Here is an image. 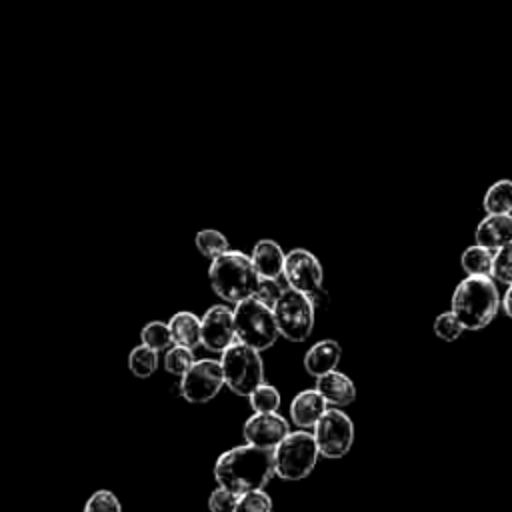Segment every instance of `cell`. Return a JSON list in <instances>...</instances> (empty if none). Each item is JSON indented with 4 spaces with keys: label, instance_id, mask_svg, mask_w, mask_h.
Masks as SVG:
<instances>
[{
    "label": "cell",
    "instance_id": "cell-1",
    "mask_svg": "<svg viewBox=\"0 0 512 512\" xmlns=\"http://www.w3.org/2000/svg\"><path fill=\"white\" fill-rule=\"evenodd\" d=\"M274 476L272 450H264L252 444L234 446L222 452L214 464V478L218 486L244 494L264 488Z\"/></svg>",
    "mask_w": 512,
    "mask_h": 512
},
{
    "label": "cell",
    "instance_id": "cell-2",
    "mask_svg": "<svg viewBox=\"0 0 512 512\" xmlns=\"http://www.w3.org/2000/svg\"><path fill=\"white\" fill-rule=\"evenodd\" d=\"M500 308V294L492 276H466L452 294V314L464 330L486 328Z\"/></svg>",
    "mask_w": 512,
    "mask_h": 512
},
{
    "label": "cell",
    "instance_id": "cell-3",
    "mask_svg": "<svg viewBox=\"0 0 512 512\" xmlns=\"http://www.w3.org/2000/svg\"><path fill=\"white\" fill-rule=\"evenodd\" d=\"M258 272L248 254L240 250H226L212 258L208 268V280L216 296L224 302H240L254 294L258 284Z\"/></svg>",
    "mask_w": 512,
    "mask_h": 512
},
{
    "label": "cell",
    "instance_id": "cell-4",
    "mask_svg": "<svg viewBox=\"0 0 512 512\" xmlns=\"http://www.w3.org/2000/svg\"><path fill=\"white\" fill-rule=\"evenodd\" d=\"M232 318L236 340L258 352L276 344V338L280 336L272 308L260 302L256 296L236 302Z\"/></svg>",
    "mask_w": 512,
    "mask_h": 512
},
{
    "label": "cell",
    "instance_id": "cell-5",
    "mask_svg": "<svg viewBox=\"0 0 512 512\" xmlns=\"http://www.w3.org/2000/svg\"><path fill=\"white\" fill-rule=\"evenodd\" d=\"M320 452L314 440V434L306 430L288 432L280 444L272 450L274 474L282 480H302L306 478L318 460Z\"/></svg>",
    "mask_w": 512,
    "mask_h": 512
},
{
    "label": "cell",
    "instance_id": "cell-6",
    "mask_svg": "<svg viewBox=\"0 0 512 512\" xmlns=\"http://www.w3.org/2000/svg\"><path fill=\"white\" fill-rule=\"evenodd\" d=\"M220 366L224 384L238 396H248L264 382V362L260 352L238 340L222 352Z\"/></svg>",
    "mask_w": 512,
    "mask_h": 512
},
{
    "label": "cell",
    "instance_id": "cell-7",
    "mask_svg": "<svg viewBox=\"0 0 512 512\" xmlns=\"http://www.w3.org/2000/svg\"><path fill=\"white\" fill-rule=\"evenodd\" d=\"M314 310V304L304 292L284 288L272 306L278 334L290 342H304L314 330Z\"/></svg>",
    "mask_w": 512,
    "mask_h": 512
},
{
    "label": "cell",
    "instance_id": "cell-8",
    "mask_svg": "<svg viewBox=\"0 0 512 512\" xmlns=\"http://www.w3.org/2000/svg\"><path fill=\"white\" fill-rule=\"evenodd\" d=\"M314 440L320 456L342 458L350 452L354 442V424L340 408H326L314 424Z\"/></svg>",
    "mask_w": 512,
    "mask_h": 512
},
{
    "label": "cell",
    "instance_id": "cell-9",
    "mask_svg": "<svg viewBox=\"0 0 512 512\" xmlns=\"http://www.w3.org/2000/svg\"><path fill=\"white\" fill-rule=\"evenodd\" d=\"M224 386V374L220 360L202 358L194 360V364L180 378V394L192 404H204L212 400Z\"/></svg>",
    "mask_w": 512,
    "mask_h": 512
},
{
    "label": "cell",
    "instance_id": "cell-10",
    "mask_svg": "<svg viewBox=\"0 0 512 512\" xmlns=\"http://www.w3.org/2000/svg\"><path fill=\"white\" fill-rule=\"evenodd\" d=\"M282 276L288 288L304 292L306 296L322 288V266L318 258L306 248H294L284 258Z\"/></svg>",
    "mask_w": 512,
    "mask_h": 512
},
{
    "label": "cell",
    "instance_id": "cell-11",
    "mask_svg": "<svg viewBox=\"0 0 512 512\" xmlns=\"http://www.w3.org/2000/svg\"><path fill=\"white\" fill-rule=\"evenodd\" d=\"M236 342L234 318L228 306H210L200 318V344L210 352H224Z\"/></svg>",
    "mask_w": 512,
    "mask_h": 512
},
{
    "label": "cell",
    "instance_id": "cell-12",
    "mask_svg": "<svg viewBox=\"0 0 512 512\" xmlns=\"http://www.w3.org/2000/svg\"><path fill=\"white\" fill-rule=\"evenodd\" d=\"M288 432V422L278 412H254L242 428L246 444L264 450H274Z\"/></svg>",
    "mask_w": 512,
    "mask_h": 512
},
{
    "label": "cell",
    "instance_id": "cell-13",
    "mask_svg": "<svg viewBox=\"0 0 512 512\" xmlns=\"http://www.w3.org/2000/svg\"><path fill=\"white\" fill-rule=\"evenodd\" d=\"M314 388L326 400V404L336 406V408H344V406L352 404L356 398L354 382L346 374L336 372V370L318 376Z\"/></svg>",
    "mask_w": 512,
    "mask_h": 512
},
{
    "label": "cell",
    "instance_id": "cell-14",
    "mask_svg": "<svg viewBox=\"0 0 512 512\" xmlns=\"http://www.w3.org/2000/svg\"><path fill=\"white\" fill-rule=\"evenodd\" d=\"M512 242V214H488L476 228V244L496 252Z\"/></svg>",
    "mask_w": 512,
    "mask_h": 512
},
{
    "label": "cell",
    "instance_id": "cell-15",
    "mask_svg": "<svg viewBox=\"0 0 512 512\" xmlns=\"http://www.w3.org/2000/svg\"><path fill=\"white\" fill-rule=\"evenodd\" d=\"M342 356V348L336 340L326 338V340H318L316 344H312L306 354H304V368L310 376L318 378L326 372L336 370L338 362Z\"/></svg>",
    "mask_w": 512,
    "mask_h": 512
},
{
    "label": "cell",
    "instance_id": "cell-16",
    "mask_svg": "<svg viewBox=\"0 0 512 512\" xmlns=\"http://www.w3.org/2000/svg\"><path fill=\"white\" fill-rule=\"evenodd\" d=\"M324 410H326V400L318 394L316 388L298 392L290 402V418L302 430L314 428V424L324 414Z\"/></svg>",
    "mask_w": 512,
    "mask_h": 512
},
{
    "label": "cell",
    "instance_id": "cell-17",
    "mask_svg": "<svg viewBox=\"0 0 512 512\" xmlns=\"http://www.w3.org/2000/svg\"><path fill=\"white\" fill-rule=\"evenodd\" d=\"M284 250L280 248V244H276L274 240H258L252 248L250 260L258 272V276L264 278H282V270H284Z\"/></svg>",
    "mask_w": 512,
    "mask_h": 512
},
{
    "label": "cell",
    "instance_id": "cell-18",
    "mask_svg": "<svg viewBox=\"0 0 512 512\" xmlns=\"http://www.w3.org/2000/svg\"><path fill=\"white\" fill-rule=\"evenodd\" d=\"M172 344L194 350L200 346V318L190 310H180L168 320Z\"/></svg>",
    "mask_w": 512,
    "mask_h": 512
},
{
    "label": "cell",
    "instance_id": "cell-19",
    "mask_svg": "<svg viewBox=\"0 0 512 512\" xmlns=\"http://www.w3.org/2000/svg\"><path fill=\"white\" fill-rule=\"evenodd\" d=\"M486 214H512V180L494 182L482 200Z\"/></svg>",
    "mask_w": 512,
    "mask_h": 512
},
{
    "label": "cell",
    "instance_id": "cell-20",
    "mask_svg": "<svg viewBox=\"0 0 512 512\" xmlns=\"http://www.w3.org/2000/svg\"><path fill=\"white\" fill-rule=\"evenodd\" d=\"M492 260H494V252L480 244L468 246L460 258L462 268L468 276H490Z\"/></svg>",
    "mask_w": 512,
    "mask_h": 512
},
{
    "label": "cell",
    "instance_id": "cell-21",
    "mask_svg": "<svg viewBox=\"0 0 512 512\" xmlns=\"http://www.w3.org/2000/svg\"><path fill=\"white\" fill-rule=\"evenodd\" d=\"M158 368V352L140 344L128 354V370L136 378H150Z\"/></svg>",
    "mask_w": 512,
    "mask_h": 512
},
{
    "label": "cell",
    "instance_id": "cell-22",
    "mask_svg": "<svg viewBox=\"0 0 512 512\" xmlns=\"http://www.w3.org/2000/svg\"><path fill=\"white\" fill-rule=\"evenodd\" d=\"M194 244L198 248V252L206 258H216L220 256L222 252H226L230 246H228V240L226 236L220 232V230H214V228H204L196 234L194 238Z\"/></svg>",
    "mask_w": 512,
    "mask_h": 512
},
{
    "label": "cell",
    "instance_id": "cell-23",
    "mask_svg": "<svg viewBox=\"0 0 512 512\" xmlns=\"http://www.w3.org/2000/svg\"><path fill=\"white\" fill-rule=\"evenodd\" d=\"M140 340L144 346L160 352L170 348L172 338H170V330H168V322L162 320H152L148 324H144L142 332H140Z\"/></svg>",
    "mask_w": 512,
    "mask_h": 512
},
{
    "label": "cell",
    "instance_id": "cell-24",
    "mask_svg": "<svg viewBox=\"0 0 512 512\" xmlns=\"http://www.w3.org/2000/svg\"><path fill=\"white\" fill-rule=\"evenodd\" d=\"M248 402L254 412H276L280 408V392L272 384L262 382L248 394Z\"/></svg>",
    "mask_w": 512,
    "mask_h": 512
},
{
    "label": "cell",
    "instance_id": "cell-25",
    "mask_svg": "<svg viewBox=\"0 0 512 512\" xmlns=\"http://www.w3.org/2000/svg\"><path fill=\"white\" fill-rule=\"evenodd\" d=\"M192 364H194V350L178 344H172L170 348H166V354H164L166 372L174 376H182Z\"/></svg>",
    "mask_w": 512,
    "mask_h": 512
},
{
    "label": "cell",
    "instance_id": "cell-26",
    "mask_svg": "<svg viewBox=\"0 0 512 512\" xmlns=\"http://www.w3.org/2000/svg\"><path fill=\"white\" fill-rule=\"evenodd\" d=\"M270 510H272V500L264 492V488L240 494L234 508V512H270Z\"/></svg>",
    "mask_w": 512,
    "mask_h": 512
},
{
    "label": "cell",
    "instance_id": "cell-27",
    "mask_svg": "<svg viewBox=\"0 0 512 512\" xmlns=\"http://www.w3.org/2000/svg\"><path fill=\"white\" fill-rule=\"evenodd\" d=\"M490 276L502 284H512V242L494 252Z\"/></svg>",
    "mask_w": 512,
    "mask_h": 512
},
{
    "label": "cell",
    "instance_id": "cell-28",
    "mask_svg": "<svg viewBox=\"0 0 512 512\" xmlns=\"http://www.w3.org/2000/svg\"><path fill=\"white\" fill-rule=\"evenodd\" d=\"M284 288H288L284 276L282 278H264L260 276L258 278V284H256V290L252 296H256L260 302H264L266 306H274V302L280 298V294L284 292Z\"/></svg>",
    "mask_w": 512,
    "mask_h": 512
},
{
    "label": "cell",
    "instance_id": "cell-29",
    "mask_svg": "<svg viewBox=\"0 0 512 512\" xmlns=\"http://www.w3.org/2000/svg\"><path fill=\"white\" fill-rule=\"evenodd\" d=\"M82 512H122L120 500L112 490H96L84 504Z\"/></svg>",
    "mask_w": 512,
    "mask_h": 512
},
{
    "label": "cell",
    "instance_id": "cell-30",
    "mask_svg": "<svg viewBox=\"0 0 512 512\" xmlns=\"http://www.w3.org/2000/svg\"><path fill=\"white\" fill-rule=\"evenodd\" d=\"M464 332L460 320L452 314V310L442 312L436 316L434 320V334L446 342H454L456 338H460V334Z\"/></svg>",
    "mask_w": 512,
    "mask_h": 512
},
{
    "label": "cell",
    "instance_id": "cell-31",
    "mask_svg": "<svg viewBox=\"0 0 512 512\" xmlns=\"http://www.w3.org/2000/svg\"><path fill=\"white\" fill-rule=\"evenodd\" d=\"M236 502H238V494H234L222 486L212 490L208 496L210 512H234Z\"/></svg>",
    "mask_w": 512,
    "mask_h": 512
},
{
    "label": "cell",
    "instance_id": "cell-32",
    "mask_svg": "<svg viewBox=\"0 0 512 512\" xmlns=\"http://www.w3.org/2000/svg\"><path fill=\"white\" fill-rule=\"evenodd\" d=\"M308 298H310V302L314 304V308H318V306H324V304H328V292L324 290V288H318L316 292H312V294H308Z\"/></svg>",
    "mask_w": 512,
    "mask_h": 512
},
{
    "label": "cell",
    "instance_id": "cell-33",
    "mask_svg": "<svg viewBox=\"0 0 512 512\" xmlns=\"http://www.w3.org/2000/svg\"><path fill=\"white\" fill-rule=\"evenodd\" d=\"M502 306H504V312L512 318V284H508V290H506V294H504Z\"/></svg>",
    "mask_w": 512,
    "mask_h": 512
}]
</instances>
